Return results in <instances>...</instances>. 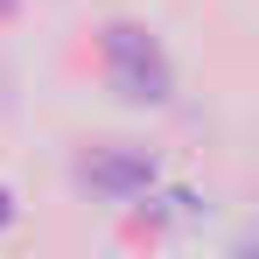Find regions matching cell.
Returning a JSON list of instances; mask_svg holds the SVG:
<instances>
[{
	"instance_id": "cell-1",
	"label": "cell",
	"mask_w": 259,
	"mask_h": 259,
	"mask_svg": "<svg viewBox=\"0 0 259 259\" xmlns=\"http://www.w3.org/2000/svg\"><path fill=\"white\" fill-rule=\"evenodd\" d=\"M105 56H112V77H119L126 98H168V63H161V49L147 42L140 28H112Z\"/></svg>"
}]
</instances>
